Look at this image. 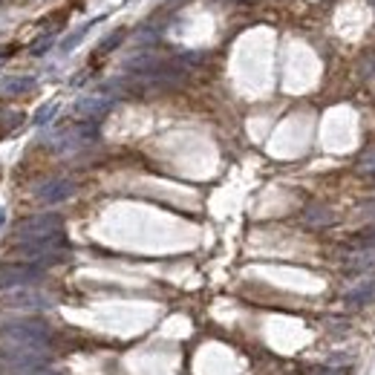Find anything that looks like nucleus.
I'll use <instances>...</instances> for the list:
<instances>
[{
  "label": "nucleus",
  "mask_w": 375,
  "mask_h": 375,
  "mask_svg": "<svg viewBox=\"0 0 375 375\" xmlns=\"http://www.w3.org/2000/svg\"><path fill=\"white\" fill-rule=\"evenodd\" d=\"M35 193H38L41 202H64V200H70L75 193V185L70 182V179H52V182L41 185Z\"/></svg>",
  "instance_id": "nucleus-4"
},
{
  "label": "nucleus",
  "mask_w": 375,
  "mask_h": 375,
  "mask_svg": "<svg viewBox=\"0 0 375 375\" xmlns=\"http://www.w3.org/2000/svg\"><path fill=\"white\" fill-rule=\"evenodd\" d=\"M110 110V102L107 99H81L75 104V113L81 119H87V122H99L104 113Z\"/></svg>",
  "instance_id": "nucleus-5"
},
{
  "label": "nucleus",
  "mask_w": 375,
  "mask_h": 375,
  "mask_svg": "<svg viewBox=\"0 0 375 375\" xmlns=\"http://www.w3.org/2000/svg\"><path fill=\"white\" fill-rule=\"evenodd\" d=\"M344 300H347V306H364V303H372V300H375V280H367V283H361V286H355Z\"/></svg>",
  "instance_id": "nucleus-7"
},
{
  "label": "nucleus",
  "mask_w": 375,
  "mask_h": 375,
  "mask_svg": "<svg viewBox=\"0 0 375 375\" xmlns=\"http://www.w3.org/2000/svg\"><path fill=\"white\" fill-rule=\"evenodd\" d=\"M124 41V29H116L113 35L107 38V41H102V46H99V55H107L110 50H116V46Z\"/></svg>",
  "instance_id": "nucleus-11"
},
{
  "label": "nucleus",
  "mask_w": 375,
  "mask_h": 375,
  "mask_svg": "<svg viewBox=\"0 0 375 375\" xmlns=\"http://www.w3.org/2000/svg\"><path fill=\"white\" fill-rule=\"evenodd\" d=\"M364 168H369V171H375V156H367V159H364Z\"/></svg>",
  "instance_id": "nucleus-17"
},
{
  "label": "nucleus",
  "mask_w": 375,
  "mask_h": 375,
  "mask_svg": "<svg viewBox=\"0 0 375 375\" xmlns=\"http://www.w3.org/2000/svg\"><path fill=\"white\" fill-rule=\"evenodd\" d=\"M21 124H23V113H18V110H0V139L15 133Z\"/></svg>",
  "instance_id": "nucleus-10"
},
{
  "label": "nucleus",
  "mask_w": 375,
  "mask_h": 375,
  "mask_svg": "<svg viewBox=\"0 0 375 375\" xmlns=\"http://www.w3.org/2000/svg\"><path fill=\"white\" fill-rule=\"evenodd\" d=\"M29 90H35V78L32 75H15L0 81V95H23Z\"/></svg>",
  "instance_id": "nucleus-6"
},
{
  "label": "nucleus",
  "mask_w": 375,
  "mask_h": 375,
  "mask_svg": "<svg viewBox=\"0 0 375 375\" xmlns=\"http://www.w3.org/2000/svg\"><path fill=\"white\" fill-rule=\"evenodd\" d=\"M55 113H58V104L55 102H50V104H44L38 113H35V124H46V122H50L52 116H55Z\"/></svg>",
  "instance_id": "nucleus-12"
},
{
  "label": "nucleus",
  "mask_w": 375,
  "mask_h": 375,
  "mask_svg": "<svg viewBox=\"0 0 375 375\" xmlns=\"http://www.w3.org/2000/svg\"><path fill=\"white\" fill-rule=\"evenodd\" d=\"M52 46V38H41L38 44H32V55H44Z\"/></svg>",
  "instance_id": "nucleus-14"
},
{
  "label": "nucleus",
  "mask_w": 375,
  "mask_h": 375,
  "mask_svg": "<svg viewBox=\"0 0 375 375\" xmlns=\"http://www.w3.org/2000/svg\"><path fill=\"white\" fill-rule=\"evenodd\" d=\"M6 303L15 306V309H46V306H50V298L35 295V291H26V295H15V298H9Z\"/></svg>",
  "instance_id": "nucleus-8"
},
{
  "label": "nucleus",
  "mask_w": 375,
  "mask_h": 375,
  "mask_svg": "<svg viewBox=\"0 0 375 375\" xmlns=\"http://www.w3.org/2000/svg\"><path fill=\"white\" fill-rule=\"evenodd\" d=\"M315 375H340V372H335V369H318Z\"/></svg>",
  "instance_id": "nucleus-18"
},
{
  "label": "nucleus",
  "mask_w": 375,
  "mask_h": 375,
  "mask_svg": "<svg viewBox=\"0 0 375 375\" xmlns=\"http://www.w3.org/2000/svg\"><path fill=\"white\" fill-rule=\"evenodd\" d=\"M12 52H15V46H0V64H3V61H6Z\"/></svg>",
  "instance_id": "nucleus-16"
},
{
  "label": "nucleus",
  "mask_w": 375,
  "mask_h": 375,
  "mask_svg": "<svg viewBox=\"0 0 375 375\" xmlns=\"http://www.w3.org/2000/svg\"><path fill=\"white\" fill-rule=\"evenodd\" d=\"M364 242H367V249H375V228H369L364 234Z\"/></svg>",
  "instance_id": "nucleus-15"
},
{
  "label": "nucleus",
  "mask_w": 375,
  "mask_h": 375,
  "mask_svg": "<svg viewBox=\"0 0 375 375\" xmlns=\"http://www.w3.org/2000/svg\"><path fill=\"white\" fill-rule=\"evenodd\" d=\"M44 271L32 263H0V289H18L41 280Z\"/></svg>",
  "instance_id": "nucleus-3"
},
{
  "label": "nucleus",
  "mask_w": 375,
  "mask_h": 375,
  "mask_svg": "<svg viewBox=\"0 0 375 375\" xmlns=\"http://www.w3.org/2000/svg\"><path fill=\"white\" fill-rule=\"evenodd\" d=\"M0 225H3V211H0Z\"/></svg>",
  "instance_id": "nucleus-19"
},
{
  "label": "nucleus",
  "mask_w": 375,
  "mask_h": 375,
  "mask_svg": "<svg viewBox=\"0 0 375 375\" xmlns=\"http://www.w3.org/2000/svg\"><path fill=\"white\" fill-rule=\"evenodd\" d=\"M87 29H90V26H84V29H78V32H75V35H70L67 41H64V44H61V52H70V50H73V46H75L78 41H84V35H87Z\"/></svg>",
  "instance_id": "nucleus-13"
},
{
  "label": "nucleus",
  "mask_w": 375,
  "mask_h": 375,
  "mask_svg": "<svg viewBox=\"0 0 375 375\" xmlns=\"http://www.w3.org/2000/svg\"><path fill=\"white\" fill-rule=\"evenodd\" d=\"M61 228H64L61 214H35V217H26L15 225V240H21V242L44 240V237L61 234Z\"/></svg>",
  "instance_id": "nucleus-2"
},
{
  "label": "nucleus",
  "mask_w": 375,
  "mask_h": 375,
  "mask_svg": "<svg viewBox=\"0 0 375 375\" xmlns=\"http://www.w3.org/2000/svg\"><path fill=\"white\" fill-rule=\"evenodd\" d=\"M18 254L32 266H52L58 260L67 254V240L64 234H52V237H44V240H32V242H21L18 246Z\"/></svg>",
  "instance_id": "nucleus-1"
},
{
  "label": "nucleus",
  "mask_w": 375,
  "mask_h": 375,
  "mask_svg": "<svg viewBox=\"0 0 375 375\" xmlns=\"http://www.w3.org/2000/svg\"><path fill=\"white\" fill-rule=\"evenodd\" d=\"M347 269H349V271H355V274L372 271V269H375V249H361L358 254H352Z\"/></svg>",
  "instance_id": "nucleus-9"
}]
</instances>
